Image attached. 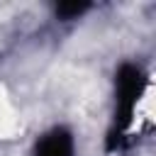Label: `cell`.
Wrapping results in <instances>:
<instances>
[{"instance_id":"cell-1","label":"cell","mask_w":156,"mask_h":156,"mask_svg":"<svg viewBox=\"0 0 156 156\" xmlns=\"http://www.w3.org/2000/svg\"><path fill=\"white\" fill-rule=\"evenodd\" d=\"M146 85V76L139 66L134 63H124L117 71V107H115V127L110 132L107 139V149H119L124 141V134L132 124L136 102L144 93Z\"/></svg>"},{"instance_id":"cell-2","label":"cell","mask_w":156,"mask_h":156,"mask_svg":"<svg viewBox=\"0 0 156 156\" xmlns=\"http://www.w3.org/2000/svg\"><path fill=\"white\" fill-rule=\"evenodd\" d=\"M32 156H73V136H71V132L66 127H54L51 132H46L37 141Z\"/></svg>"},{"instance_id":"cell-3","label":"cell","mask_w":156,"mask_h":156,"mask_svg":"<svg viewBox=\"0 0 156 156\" xmlns=\"http://www.w3.org/2000/svg\"><path fill=\"white\" fill-rule=\"evenodd\" d=\"M88 7H90L88 2H61V5L56 7V15H58L61 20H73V17L83 15Z\"/></svg>"}]
</instances>
